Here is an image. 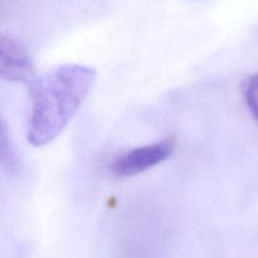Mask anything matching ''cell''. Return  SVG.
Segmentation results:
<instances>
[{"mask_svg":"<svg viewBox=\"0 0 258 258\" xmlns=\"http://www.w3.org/2000/svg\"><path fill=\"white\" fill-rule=\"evenodd\" d=\"M95 81L93 68L75 63L35 78L29 86L28 143L35 148L52 143L82 107Z\"/></svg>","mask_w":258,"mask_h":258,"instance_id":"6da1fadb","label":"cell"},{"mask_svg":"<svg viewBox=\"0 0 258 258\" xmlns=\"http://www.w3.org/2000/svg\"><path fill=\"white\" fill-rule=\"evenodd\" d=\"M174 149L175 144L169 139L135 148L117 156L111 164L110 169L113 175L120 178L135 176L170 158L174 153Z\"/></svg>","mask_w":258,"mask_h":258,"instance_id":"7a4b0ae2","label":"cell"},{"mask_svg":"<svg viewBox=\"0 0 258 258\" xmlns=\"http://www.w3.org/2000/svg\"><path fill=\"white\" fill-rule=\"evenodd\" d=\"M0 161H2L3 170L7 175L17 176L22 171V161L4 121H2V130H0Z\"/></svg>","mask_w":258,"mask_h":258,"instance_id":"277c9868","label":"cell"},{"mask_svg":"<svg viewBox=\"0 0 258 258\" xmlns=\"http://www.w3.org/2000/svg\"><path fill=\"white\" fill-rule=\"evenodd\" d=\"M0 77L8 82L23 83L28 87L38 77L27 49L10 35L0 38Z\"/></svg>","mask_w":258,"mask_h":258,"instance_id":"3957f363","label":"cell"},{"mask_svg":"<svg viewBox=\"0 0 258 258\" xmlns=\"http://www.w3.org/2000/svg\"><path fill=\"white\" fill-rule=\"evenodd\" d=\"M243 97L247 108L258 123V73L247 78L243 83Z\"/></svg>","mask_w":258,"mask_h":258,"instance_id":"5b68a950","label":"cell"}]
</instances>
